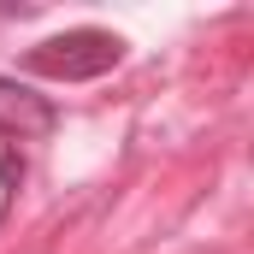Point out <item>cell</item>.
Wrapping results in <instances>:
<instances>
[{
    "label": "cell",
    "instance_id": "6da1fadb",
    "mask_svg": "<svg viewBox=\"0 0 254 254\" xmlns=\"http://www.w3.org/2000/svg\"><path fill=\"white\" fill-rule=\"evenodd\" d=\"M119 60H125V42L113 30H65V36H48V42H36L24 54L30 71L60 77V83H89V77L113 71Z\"/></svg>",
    "mask_w": 254,
    "mask_h": 254
},
{
    "label": "cell",
    "instance_id": "7a4b0ae2",
    "mask_svg": "<svg viewBox=\"0 0 254 254\" xmlns=\"http://www.w3.org/2000/svg\"><path fill=\"white\" fill-rule=\"evenodd\" d=\"M54 125H60V113H54L48 95H36L18 77H0V130H12V136H48Z\"/></svg>",
    "mask_w": 254,
    "mask_h": 254
}]
</instances>
